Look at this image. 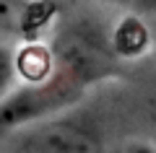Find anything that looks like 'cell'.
<instances>
[{"label": "cell", "instance_id": "1", "mask_svg": "<svg viewBox=\"0 0 156 153\" xmlns=\"http://www.w3.org/2000/svg\"><path fill=\"white\" fill-rule=\"evenodd\" d=\"M89 83L70 68L55 62L50 78L37 83H23L0 99V143L11 132L39 122L44 117L60 114L83 96Z\"/></svg>", "mask_w": 156, "mask_h": 153}, {"label": "cell", "instance_id": "2", "mask_svg": "<svg viewBox=\"0 0 156 153\" xmlns=\"http://www.w3.org/2000/svg\"><path fill=\"white\" fill-rule=\"evenodd\" d=\"M5 153H104L99 125L78 114H52L11 132Z\"/></svg>", "mask_w": 156, "mask_h": 153}, {"label": "cell", "instance_id": "3", "mask_svg": "<svg viewBox=\"0 0 156 153\" xmlns=\"http://www.w3.org/2000/svg\"><path fill=\"white\" fill-rule=\"evenodd\" d=\"M55 62L70 68L86 83H96L115 73L117 57L109 47V31H101L94 21H73L50 44Z\"/></svg>", "mask_w": 156, "mask_h": 153}, {"label": "cell", "instance_id": "4", "mask_svg": "<svg viewBox=\"0 0 156 153\" xmlns=\"http://www.w3.org/2000/svg\"><path fill=\"white\" fill-rule=\"evenodd\" d=\"M154 34L138 13H125L109 29V47L117 60H140L148 55Z\"/></svg>", "mask_w": 156, "mask_h": 153}, {"label": "cell", "instance_id": "5", "mask_svg": "<svg viewBox=\"0 0 156 153\" xmlns=\"http://www.w3.org/2000/svg\"><path fill=\"white\" fill-rule=\"evenodd\" d=\"M55 70V55L52 47L42 42H26L16 52V73L23 78V83H37L52 75Z\"/></svg>", "mask_w": 156, "mask_h": 153}, {"label": "cell", "instance_id": "6", "mask_svg": "<svg viewBox=\"0 0 156 153\" xmlns=\"http://www.w3.org/2000/svg\"><path fill=\"white\" fill-rule=\"evenodd\" d=\"M29 0H0V42L23 39V13Z\"/></svg>", "mask_w": 156, "mask_h": 153}, {"label": "cell", "instance_id": "7", "mask_svg": "<svg viewBox=\"0 0 156 153\" xmlns=\"http://www.w3.org/2000/svg\"><path fill=\"white\" fill-rule=\"evenodd\" d=\"M18 78L16 73V52L8 47V42H0V99L13 91V81Z\"/></svg>", "mask_w": 156, "mask_h": 153}, {"label": "cell", "instance_id": "8", "mask_svg": "<svg viewBox=\"0 0 156 153\" xmlns=\"http://www.w3.org/2000/svg\"><path fill=\"white\" fill-rule=\"evenodd\" d=\"M122 153H156V145H148V143H130Z\"/></svg>", "mask_w": 156, "mask_h": 153}, {"label": "cell", "instance_id": "9", "mask_svg": "<svg viewBox=\"0 0 156 153\" xmlns=\"http://www.w3.org/2000/svg\"><path fill=\"white\" fill-rule=\"evenodd\" d=\"M133 3H138V5H146V8L156 5V0H133Z\"/></svg>", "mask_w": 156, "mask_h": 153}]
</instances>
